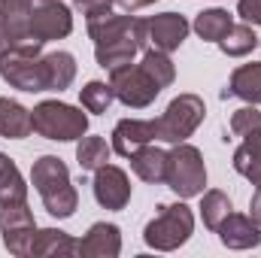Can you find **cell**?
Instances as JSON below:
<instances>
[{
	"label": "cell",
	"instance_id": "6da1fadb",
	"mask_svg": "<svg viewBox=\"0 0 261 258\" xmlns=\"http://www.w3.org/2000/svg\"><path fill=\"white\" fill-rule=\"evenodd\" d=\"M195 234V213L189 203H161L158 216L143 228V240L155 252H173Z\"/></svg>",
	"mask_w": 261,
	"mask_h": 258
},
{
	"label": "cell",
	"instance_id": "7a4b0ae2",
	"mask_svg": "<svg viewBox=\"0 0 261 258\" xmlns=\"http://www.w3.org/2000/svg\"><path fill=\"white\" fill-rule=\"evenodd\" d=\"M31 122L40 137L55 143H76L79 137L88 134V116L64 100H40L31 110Z\"/></svg>",
	"mask_w": 261,
	"mask_h": 258
},
{
	"label": "cell",
	"instance_id": "3957f363",
	"mask_svg": "<svg viewBox=\"0 0 261 258\" xmlns=\"http://www.w3.org/2000/svg\"><path fill=\"white\" fill-rule=\"evenodd\" d=\"M167 189L189 200V197H200L206 192V164L200 149L192 143H173V149L167 152Z\"/></svg>",
	"mask_w": 261,
	"mask_h": 258
},
{
	"label": "cell",
	"instance_id": "277c9868",
	"mask_svg": "<svg viewBox=\"0 0 261 258\" xmlns=\"http://www.w3.org/2000/svg\"><path fill=\"white\" fill-rule=\"evenodd\" d=\"M43 43H24V46H12L3 58H0V79L9 88L28 91V94H40L46 91V70H43Z\"/></svg>",
	"mask_w": 261,
	"mask_h": 258
},
{
	"label": "cell",
	"instance_id": "5b68a950",
	"mask_svg": "<svg viewBox=\"0 0 261 258\" xmlns=\"http://www.w3.org/2000/svg\"><path fill=\"white\" fill-rule=\"evenodd\" d=\"M203 119H206V104H203V97L186 91V94L173 97V100L167 104V110H164L158 119H152V122H155V140L170 143V146H173V143H186V140L200 128Z\"/></svg>",
	"mask_w": 261,
	"mask_h": 258
},
{
	"label": "cell",
	"instance_id": "8992f818",
	"mask_svg": "<svg viewBox=\"0 0 261 258\" xmlns=\"http://www.w3.org/2000/svg\"><path fill=\"white\" fill-rule=\"evenodd\" d=\"M110 88H113L116 100L130 107V110H146L161 94V88L149 79V73L140 64H125L110 70Z\"/></svg>",
	"mask_w": 261,
	"mask_h": 258
},
{
	"label": "cell",
	"instance_id": "52a82bcc",
	"mask_svg": "<svg viewBox=\"0 0 261 258\" xmlns=\"http://www.w3.org/2000/svg\"><path fill=\"white\" fill-rule=\"evenodd\" d=\"M73 34V12L61 0L34 6L31 12V37L40 43H52V40H64Z\"/></svg>",
	"mask_w": 261,
	"mask_h": 258
},
{
	"label": "cell",
	"instance_id": "ba28073f",
	"mask_svg": "<svg viewBox=\"0 0 261 258\" xmlns=\"http://www.w3.org/2000/svg\"><path fill=\"white\" fill-rule=\"evenodd\" d=\"M91 192H94V200H97L103 210H125L128 200H130V179L122 167L103 164V167L94 170Z\"/></svg>",
	"mask_w": 261,
	"mask_h": 258
},
{
	"label": "cell",
	"instance_id": "9c48e42d",
	"mask_svg": "<svg viewBox=\"0 0 261 258\" xmlns=\"http://www.w3.org/2000/svg\"><path fill=\"white\" fill-rule=\"evenodd\" d=\"M146 28H149V46L152 49H161L167 55L176 52L186 43L189 31H192L189 18L179 15V12H158V15L146 18Z\"/></svg>",
	"mask_w": 261,
	"mask_h": 258
},
{
	"label": "cell",
	"instance_id": "30bf717a",
	"mask_svg": "<svg viewBox=\"0 0 261 258\" xmlns=\"http://www.w3.org/2000/svg\"><path fill=\"white\" fill-rule=\"evenodd\" d=\"M216 234H219V240H222L225 249L243 252V249L261 246V225L252 222V216H243V213H234V210L225 216V222L219 225Z\"/></svg>",
	"mask_w": 261,
	"mask_h": 258
},
{
	"label": "cell",
	"instance_id": "8fae6325",
	"mask_svg": "<svg viewBox=\"0 0 261 258\" xmlns=\"http://www.w3.org/2000/svg\"><path fill=\"white\" fill-rule=\"evenodd\" d=\"M152 140H155V122L152 119H122L113 128V143L110 146H113L116 155L130 158L137 149H143Z\"/></svg>",
	"mask_w": 261,
	"mask_h": 258
},
{
	"label": "cell",
	"instance_id": "7c38bea8",
	"mask_svg": "<svg viewBox=\"0 0 261 258\" xmlns=\"http://www.w3.org/2000/svg\"><path fill=\"white\" fill-rule=\"evenodd\" d=\"M122 252V228L113 222H94L79 240V255L85 258H116Z\"/></svg>",
	"mask_w": 261,
	"mask_h": 258
},
{
	"label": "cell",
	"instance_id": "4fadbf2b",
	"mask_svg": "<svg viewBox=\"0 0 261 258\" xmlns=\"http://www.w3.org/2000/svg\"><path fill=\"white\" fill-rule=\"evenodd\" d=\"M31 12H34L31 0H0V24H3L12 46L34 43V37H31Z\"/></svg>",
	"mask_w": 261,
	"mask_h": 258
},
{
	"label": "cell",
	"instance_id": "5bb4252c",
	"mask_svg": "<svg viewBox=\"0 0 261 258\" xmlns=\"http://www.w3.org/2000/svg\"><path fill=\"white\" fill-rule=\"evenodd\" d=\"M70 183V167L58 155H43L34 161L31 167V186L37 189V194H49L55 189H61Z\"/></svg>",
	"mask_w": 261,
	"mask_h": 258
},
{
	"label": "cell",
	"instance_id": "9a60e30c",
	"mask_svg": "<svg viewBox=\"0 0 261 258\" xmlns=\"http://www.w3.org/2000/svg\"><path fill=\"white\" fill-rule=\"evenodd\" d=\"M130 170L137 173V179L158 186V183L167 179V152L152 146V143H146L143 149H137L130 155Z\"/></svg>",
	"mask_w": 261,
	"mask_h": 258
},
{
	"label": "cell",
	"instance_id": "2e32d148",
	"mask_svg": "<svg viewBox=\"0 0 261 258\" xmlns=\"http://www.w3.org/2000/svg\"><path fill=\"white\" fill-rule=\"evenodd\" d=\"M222 97H240L246 104H261V64H240L234 67L231 79H228V88L222 91Z\"/></svg>",
	"mask_w": 261,
	"mask_h": 258
},
{
	"label": "cell",
	"instance_id": "e0dca14e",
	"mask_svg": "<svg viewBox=\"0 0 261 258\" xmlns=\"http://www.w3.org/2000/svg\"><path fill=\"white\" fill-rule=\"evenodd\" d=\"M31 134H34L31 110L21 107L12 97H0V137H6V140H24Z\"/></svg>",
	"mask_w": 261,
	"mask_h": 258
},
{
	"label": "cell",
	"instance_id": "ac0fdd59",
	"mask_svg": "<svg viewBox=\"0 0 261 258\" xmlns=\"http://www.w3.org/2000/svg\"><path fill=\"white\" fill-rule=\"evenodd\" d=\"M34 258L46 255H79V240H73L61 228H37L34 234V246H31Z\"/></svg>",
	"mask_w": 261,
	"mask_h": 258
},
{
	"label": "cell",
	"instance_id": "d6986e66",
	"mask_svg": "<svg viewBox=\"0 0 261 258\" xmlns=\"http://www.w3.org/2000/svg\"><path fill=\"white\" fill-rule=\"evenodd\" d=\"M143 49L130 40V37H119V40H107V43H94V61L103 70H116V67L134 64V58Z\"/></svg>",
	"mask_w": 261,
	"mask_h": 258
},
{
	"label": "cell",
	"instance_id": "ffe728a7",
	"mask_svg": "<svg viewBox=\"0 0 261 258\" xmlns=\"http://www.w3.org/2000/svg\"><path fill=\"white\" fill-rule=\"evenodd\" d=\"M43 70H46V91H64L76 79V58L70 52H49L43 55Z\"/></svg>",
	"mask_w": 261,
	"mask_h": 258
},
{
	"label": "cell",
	"instance_id": "44dd1931",
	"mask_svg": "<svg viewBox=\"0 0 261 258\" xmlns=\"http://www.w3.org/2000/svg\"><path fill=\"white\" fill-rule=\"evenodd\" d=\"M231 24H234V15H231L228 9L213 6V9L197 12L195 21H192V31H195L203 43H219V40L228 34V28H231Z\"/></svg>",
	"mask_w": 261,
	"mask_h": 258
},
{
	"label": "cell",
	"instance_id": "7402d4cb",
	"mask_svg": "<svg viewBox=\"0 0 261 258\" xmlns=\"http://www.w3.org/2000/svg\"><path fill=\"white\" fill-rule=\"evenodd\" d=\"M216 46H219L222 55H228V58H246V55H252V52L258 49V37H255V28H252V24L240 21V24H231L228 34H225Z\"/></svg>",
	"mask_w": 261,
	"mask_h": 258
},
{
	"label": "cell",
	"instance_id": "603a6c76",
	"mask_svg": "<svg viewBox=\"0 0 261 258\" xmlns=\"http://www.w3.org/2000/svg\"><path fill=\"white\" fill-rule=\"evenodd\" d=\"M110 158H113V146H110L103 137L85 134V137L76 140V161H79L82 170H91V173H94V170L103 167Z\"/></svg>",
	"mask_w": 261,
	"mask_h": 258
},
{
	"label": "cell",
	"instance_id": "cb8c5ba5",
	"mask_svg": "<svg viewBox=\"0 0 261 258\" xmlns=\"http://www.w3.org/2000/svg\"><path fill=\"white\" fill-rule=\"evenodd\" d=\"M15 200H28V183L18 164L0 152V203H15Z\"/></svg>",
	"mask_w": 261,
	"mask_h": 258
},
{
	"label": "cell",
	"instance_id": "d4e9b609",
	"mask_svg": "<svg viewBox=\"0 0 261 258\" xmlns=\"http://www.w3.org/2000/svg\"><path fill=\"white\" fill-rule=\"evenodd\" d=\"M140 67L149 73V79L158 85V88H167V85H173V79H176V64L170 61V55L167 52H161V49H146L143 52V58H140Z\"/></svg>",
	"mask_w": 261,
	"mask_h": 258
},
{
	"label": "cell",
	"instance_id": "484cf974",
	"mask_svg": "<svg viewBox=\"0 0 261 258\" xmlns=\"http://www.w3.org/2000/svg\"><path fill=\"white\" fill-rule=\"evenodd\" d=\"M234 210V203H231V197L225 192H219V189H210V192L200 194V219H203V225L210 228V231H219V225L225 222V216Z\"/></svg>",
	"mask_w": 261,
	"mask_h": 258
},
{
	"label": "cell",
	"instance_id": "4316f807",
	"mask_svg": "<svg viewBox=\"0 0 261 258\" xmlns=\"http://www.w3.org/2000/svg\"><path fill=\"white\" fill-rule=\"evenodd\" d=\"M113 100H116V94H113L110 82L91 79V82H85V85L79 88V104H82V110H85V113L103 116V113L110 110V104H113Z\"/></svg>",
	"mask_w": 261,
	"mask_h": 258
},
{
	"label": "cell",
	"instance_id": "83f0119b",
	"mask_svg": "<svg viewBox=\"0 0 261 258\" xmlns=\"http://www.w3.org/2000/svg\"><path fill=\"white\" fill-rule=\"evenodd\" d=\"M37 228L34 210L28 207V200H15V203H0V234L9 231H31Z\"/></svg>",
	"mask_w": 261,
	"mask_h": 258
},
{
	"label": "cell",
	"instance_id": "f1b7e54d",
	"mask_svg": "<svg viewBox=\"0 0 261 258\" xmlns=\"http://www.w3.org/2000/svg\"><path fill=\"white\" fill-rule=\"evenodd\" d=\"M40 197H43L46 213L55 216V219H70L76 213V207H79V192H76L73 183H67V186H61V189H55L49 194H40Z\"/></svg>",
	"mask_w": 261,
	"mask_h": 258
},
{
	"label": "cell",
	"instance_id": "f546056e",
	"mask_svg": "<svg viewBox=\"0 0 261 258\" xmlns=\"http://www.w3.org/2000/svg\"><path fill=\"white\" fill-rule=\"evenodd\" d=\"M228 128H231V134H234V137H246L249 131L261 128V110H255V104H246V107L234 110V113H231Z\"/></svg>",
	"mask_w": 261,
	"mask_h": 258
},
{
	"label": "cell",
	"instance_id": "4dcf8cb0",
	"mask_svg": "<svg viewBox=\"0 0 261 258\" xmlns=\"http://www.w3.org/2000/svg\"><path fill=\"white\" fill-rule=\"evenodd\" d=\"M34 234H37V228H31V231H9V234H3V246H6V252L9 255H31V246H34Z\"/></svg>",
	"mask_w": 261,
	"mask_h": 258
},
{
	"label": "cell",
	"instance_id": "1f68e13d",
	"mask_svg": "<svg viewBox=\"0 0 261 258\" xmlns=\"http://www.w3.org/2000/svg\"><path fill=\"white\" fill-rule=\"evenodd\" d=\"M73 6L85 15V18H91V15H100V12H110L113 6H116V0H73Z\"/></svg>",
	"mask_w": 261,
	"mask_h": 258
},
{
	"label": "cell",
	"instance_id": "d6a6232c",
	"mask_svg": "<svg viewBox=\"0 0 261 258\" xmlns=\"http://www.w3.org/2000/svg\"><path fill=\"white\" fill-rule=\"evenodd\" d=\"M237 15L246 24H261V0H237Z\"/></svg>",
	"mask_w": 261,
	"mask_h": 258
},
{
	"label": "cell",
	"instance_id": "836d02e7",
	"mask_svg": "<svg viewBox=\"0 0 261 258\" xmlns=\"http://www.w3.org/2000/svg\"><path fill=\"white\" fill-rule=\"evenodd\" d=\"M249 216H252V222H258V225H261V186H255V192H252V200H249Z\"/></svg>",
	"mask_w": 261,
	"mask_h": 258
},
{
	"label": "cell",
	"instance_id": "e575fe53",
	"mask_svg": "<svg viewBox=\"0 0 261 258\" xmlns=\"http://www.w3.org/2000/svg\"><path fill=\"white\" fill-rule=\"evenodd\" d=\"M125 12H137V9H143V6H152V3H158V0H116Z\"/></svg>",
	"mask_w": 261,
	"mask_h": 258
},
{
	"label": "cell",
	"instance_id": "d590c367",
	"mask_svg": "<svg viewBox=\"0 0 261 258\" xmlns=\"http://www.w3.org/2000/svg\"><path fill=\"white\" fill-rule=\"evenodd\" d=\"M9 49H12V43H9V37H6V31H3V24H0V58H3Z\"/></svg>",
	"mask_w": 261,
	"mask_h": 258
},
{
	"label": "cell",
	"instance_id": "8d00e7d4",
	"mask_svg": "<svg viewBox=\"0 0 261 258\" xmlns=\"http://www.w3.org/2000/svg\"><path fill=\"white\" fill-rule=\"evenodd\" d=\"M34 6H43V3H52V0H31Z\"/></svg>",
	"mask_w": 261,
	"mask_h": 258
},
{
	"label": "cell",
	"instance_id": "74e56055",
	"mask_svg": "<svg viewBox=\"0 0 261 258\" xmlns=\"http://www.w3.org/2000/svg\"><path fill=\"white\" fill-rule=\"evenodd\" d=\"M258 46H261V37H258Z\"/></svg>",
	"mask_w": 261,
	"mask_h": 258
}]
</instances>
